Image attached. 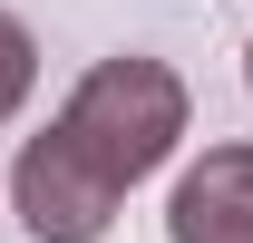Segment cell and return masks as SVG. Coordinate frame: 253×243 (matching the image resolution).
I'll list each match as a JSON object with an SVG mask.
<instances>
[{
  "mask_svg": "<svg viewBox=\"0 0 253 243\" xmlns=\"http://www.w3.org/2000/svg\"><path fill=\"white\" fill-rule=\"evenodd\" d=\"M244 88H253V39H244Z\"/></svg>",
  "mask_w": 253,
  "mask_h": 243,
  "instance_id": "cell-5",
  "label": "cell"
},
{
  "mask_svg": "<svg viewBox=\"0 0 253 243\" xmlns=\"http://www.w3.org/2000/svg\"><path fill=\"white\" fill-rule=\"evenodd\" d=\"M166 243H253V146H205L175 175Z\"/></svg>",
  "mask_w": 253,
  "mask_h": 243,
  "instance_id": "cell-3",
  "label": "cell"
},
{
  "mask_svg": "<svg viewBox=\"0 0 253 243\" xmlns=\"http://www.w3.org/2000/svg\"><path fill=\"white\" fill-rule=\"evenodd\" d=\"M185 107H195V97H185V78H175L166 59L117 49V59H97L88 78L68 88V107H59L49 126L88 156V175H97V185H117V195H126V185H146L166 156H175Z\"/></svg>",
  "mask_w": 253,
  "mask_h": 243,
  "instance_id": "cell-1",
  "label": "cell"
},
{
  "mask_svg": "<svg viewBox=\"0 0 253 243\" xmlns=\"http://www.w3.org/2000/svg\"><path fill=\"white\" fill-rule=\"evenodd\" d=\"M30 88H39V39H30L20 10H0V126L30 107Z\"/></svg>",
  "mask_w": 253,
  "mask_h": 243,
  "instance_id": "cell-4",
  "label": "cell"
},
{
  "mask_svg": "<svg viewBox=\"0 0 253 243\" xmlns=\"http://www.w3.org/2000/svg\"><path fill=\"white\" fill-rule=\"evenodd\" d=\"M10 204H20V224L39 243H97L117 224V185H97L88 156L68 146L59 126H39L30 146H20V165H10Z\"/></svg>",
  "mask_w": 253,
  "mask_h": 243,
  "instance_id": "cell-2",
  "label": "cell"
}]
</instances>
